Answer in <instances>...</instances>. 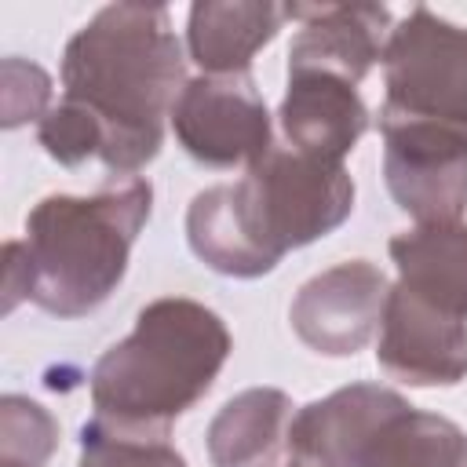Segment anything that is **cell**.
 Instances as JSON below:
<instances>
[{"instance_id": "cell-17", "label": "cell", "mask_w": 467, "mask_h": 467, "mask_svg": "<svg viewBox=\"0 0 467 467\" xmlns=\"http://www.w3.org/2000/svg\"><path fill=\"white\" fill-rule=\"evenodd\" d=\"M379 467H467V434L445 416L409 409L394 420Z\"/></svg>"}, {"instance_id": "cell-12", "label": "cell", "mask_w": 467, "mask_h": 467, "mask_svg": "<svg viewBox=\"0 0 467 467\" xmlns=\"http://www.w3.org/2000/svg\"><path fill=\"white\" fill-rule=\"evenodd\" d=\"M277 120L292 150L343 164V157L368 128V109L358 99L354 84L339 77L288 73V91L281 99Z\"/></svg>"}, {"instance_id": "cell-9", "label": "cell", "mask_w": 467, "mask_h": 467, "mask_svg": "<svg viewBox=\"0 0 467 467\" xmlns=\"http://www.w3.org/2000/svg\"><path fill=\"white\" fill-rule=\"evenodd\" d=\"M387 277L365 259H347L339 266L310 277L292 299L296 336L328 358L358 354L379 328L387 306Z\"/></svg>"}, {"instance_id": "cell-8", "label": "cell", "mask_w": 467, "mask_h": 467, "mask_svg": "<svg viewBox=\"0 0 467 467\" xmlns=\"http://www.w3.org/2000/svg\"><path fill=\"white\" fill-rule=\"evenodd\" d=\"M409 409L379 383H350L292 416L288 452L296 467H379L383 441Z\"/></svg>"}, {"instance_id": "cell-18", "label": "cell", "mask_w": 467, "mask_h": 467, "mask_svg": "<svg viewBox=\"0 0 467 467\" xmlns=\"http://www.w3.org/2000/svg\"><path fill=\"white\" fill-rule=\"evenodd\" d=\"M77 467H186V460L168 445V438L131 434L102 420H91L80 431Z\"/></svg>"}, {"instance_id": "cell-22", "label": "cell", "mask_w": 467, "mask_h": 467, "mask_svg": "<svg viewBox=\"0 0 467 467\" xmlns=\"http://www.w3.org/2000/svg\"><path fill=\"white\" fill-rule=\"evenodd\" d=\"M0 467H11V463H0Z\"/></svg>"}, {"instance_id": "cell-15", "label": "cell", "mask_w": 467, "mask_h": 467, "mask_svg": "<svg viewBox=\"0 0 467 467\" xmlns=\"http://www.w3.org/2000/svg\"><path fill=\"white\" fill-rule=\"evenodd\" d=\"M292 401L285 390L252 387L230 398L208 427L212 467H274L288 449Z\"/></svg>"}, {"instance_id": "cell-1", "label": "cell", "mask_w": 467, "mask_h": 467, "mask_svg": "<svg viewBox=\"0 0 467 467\" xmlns=\"http://www.w3.org/2000/svg\"><path fill=\"white\" fill-rule=\"evenodd\" d=\"M182 88L186 58L164 4H109L62 51V99L99 120L102 164L120 179L161 153Z\"/></svg>"}, {"instance_id": "cell-3", "label": "cell", "mask_w": 467, "mask_h": 467, "mask_svg": "<svg viewBox=\"0 0 467 467\" xmlns=\"http://www.w3.org/2000/svg\"><path fill=\"white\" fill-rule=\"evenodd\" d=\"M150 204L153 190L139 175L113 179L91 197H44L26 215L29 299L58 317H80L102 306L128 270Z\"/></svg>"}, {"instance_id": "cell-20", "label": "cell", "mask_w": 467, "mask_h": 467, "mask_svg": "<svg viewBox=\"0 0 467 467\" xmlns=\"http://www.w3.org/2000/svg\"><path fill=\"white\" fill-rule=\"evenodd\" d=\"M51 80L40 66L22 58H4V128H18L33 117H44L51 106Z\"/></svg>"}, {"instance_id": "cell-21", "label": "cell", "mask_w": 467, "mask_h": 467, "mask_svg": "<svg viewBox=\"0 0 467 467\" xmlns=\"http://www.w3.org/2000/svg\"><path fill=\"white\" fill-rule=\"evenodd\" d=\"M22 299H29V255L22 241L4 244V310H15Z\"/></svg>"}, {"instance_id": "cell-7", "label": "cell", "mask_w": 467, "mask_h": 467, "mask_svg": "<svg viewBox=\"0 0 467 467\" xmlns=\"http://www.w3.org/2000/svg\"><path fill=\"white\" fill-rule=\"evenodd\" d=\"M171 128L182 150L208 168L255 164L270 142V113L248 73L186 80L171 109Z\"/></svg>"}, {"instance_id": "cell-10", "label": "cell", "mask_w": 467, "mask_h": 467, "mask_svg": "<svg viewBox=\"0 0 467 467\" xmlns=\"http://www.w3.org/2000/svg\"><path fill=\"white\" fill-rule=\"evenodd\" d=\"M376 361L412 387H449L467 376V325L394 285L379 321Z\"/></svg>"}, {"instance_id": "cell-6", "label": "cell", "mask_w": 467, "mask_h": 467, "mask_svg": "<svg viewBox=\"0 0 467 467\" xmlns=\"http://www.w3.org/2000/svg\"><path fill=\"white\" fill-rule=\"evenodd\" d=\"M383 179L401 212L420 226L460 223L467 208V131L379 109Z\"/></svg>"}, {"instance_id": "cell-14", "label": "cell", "mask_w": 467, "mask_h": 467, "mask_svg": "<svg viewBox=\"0 0 467 467\" xmlns=\"http://www.w3.org/2000/svg\"><path fill=\"white\" fill-rule=\"evenodd\" d=\"M401 288L449 317H467V223H431L390 241Z\"/></svg>"}, {"instance_id": "cell-4", "label": "cell", "mask_w": 467, "mask_h": 467, "mask_svg": "<svg viewBox=\"0 0 467 467\" xmlns=\"http://www.w3.org/2000/svg\"><path fill=\"white\" fill-rule=\"evenodd\" d=\"M234 201L248 237L274 259L332 234L354 208V182L343 164L306 157L292 146H270L244 179L234 182Z\"/></svg>"}, {"instance_id": "cell-19", "label": "cell", "mask_w": 467, "mask_h": 467, "mask_svg": "<svg viewBox=\"0 0 467 467\" xmlns=\"http://www.w3.org/2000/svg\"><path fill=\"white\" fill-rule=\"evenodd\" d=\"M58 445V423L36 401L7 394L0 401V463L44 467Z\"/></svg>"}, {"instance_id": "cell-13", "label": "cell", "mask_w": 467, "mask_h": 467, "mask_svg": "<svg viewBox=\"0 0 467 467\" xmlns=\"http://www.w3.org/2000/svg\"><path fill=\"white\" fill-rule=\"evenodd\" d=\"M288 11L270 0H201L190 7L186 47L190 58L212 73H248L252 55L274 40Z\"/></svg>"}, {"instance_id": "cell-5", "label": "cell", "mask_w": 467, "mask_h": 467, "mask_svg": "<svg viewBox=\"0 0 467 467\" xmlns=\"http://www.w3.org/2000/svg\"><path fill=\"white\" fill-rule=\"evenodd\" d=\"M387 109L467 131V29L412 7L383 47Z\"/></svg>"}, {"instance_id": "cell-23", "label": "cell", "mask_w": 467, "mask_h": 467, "mask_svg": "<svg viewBox=\"0 0 467 467\" xmlns=\"http://www.w3.org/2000/svg\"><path fill=\"white\" fill-rule=\"evenodd\" d=\"M292 467H296V463H292Z\"/></svg>"}, {"instance_id": "cell-16", "label": "cell", "mask_w": 467, "mask_h": 467, "mask_svg": "<svg viewBox=\"0 0 467 467\" xmlns=\"http://www.w3.org/2000/svg\"><path fill=\"white\" fill-rule=\"evenodd\" d=\"M186 237H190L193 255L226 277H259L277 266L248 237L237 201H234V182L208 186L193 197L186 212Z\"/></svg>"}, {"instance_id": "cell-2", "label": "cell", "mask_w": 467, "mask_h": 467, "mask_svg": "<svg viewBox=\"0 0 467 467\" xmlns=\"http://www.w3.org/2000/svg\"><path fill=\"white\" fill-rule=\"evenodd\" d=\"M230 332L197 299L164 296L139 310L128 339L113 343L91 368L95 420L168 438L171 420L193 409L230 358Z\"/></svg>"}, {"instance_id": "cell-11", "label": "cell", "mask_w": 467, "mask_h": 467, "mask_svg": "<svg viewBox=\"0 0 467 467\" xmlns=\"http://www.w3.org/2000/svg\"><path fill=\"white\" fill-rule=\"evenodd\" d=\"M299 33L288 47V73H328L358 84L390 36V11L379 4H288Z\"/></svg>"}]
</instances>
